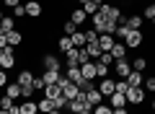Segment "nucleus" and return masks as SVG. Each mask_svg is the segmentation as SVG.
Instances as JSON below:
<instances>
[{"label": "nucleus", "mask_w": 155, "mask_h": 114, "mask_svg": "<svg viewBox=\"0 0 155 114\" xmlns=\"http://www.w3.org/2000/svg\"><path fill=\"white\" fill-rule=\"evenodd\" d=\"M65 75L70 78V81L75 83V86H78V81L83 78V73H80V67H67V73H65Z\"/></svg>", "instance_id": "cd10ccee"}, {"label": "nucleus", "mask_w": 155, "mask_h": 114, "mask_svg": "<svg viewBox=\"0 0 155 114\" xmlns=\"http://www.w3.org/2000/svg\"><path fill=\"white\" fill-rule=\"evenodd\" d=\"M109 75V65H104V62H96V78H106Z\"/></svg>", "instance_id": "c756f323"}, {"label": "nucleus", "mask_w": 155, "mask_h": 114, "mask_svg": "<svg viewBox=\"0 0 155 114\" xmlns=\"http://www.w3.org/2000/svg\"><path fill=\"white\" fill-rule=\"evenodd\" d=\"M5 93H8L11 98H21V86H18L16 81H13V83H8V86H5Z\"/></svg>", "instance_id": "a878e982"}, {"label": "nucleus", "mask_w": 155, "mask_h": 114, "mask_svg": "<svg viewBox=\"0 0 155 114\" xmlns=\"http://www.w3.org/2000/svg\"><path fill=\"white\" fill-rule=\"evenodd\" d=\"M0 114H11V112H8V109H0Z\"/></svg>", "instance_id": "a18cd8bd"}, {"label": "nucleus", "mask_w": 155, "mask_h": 114, "mask_svg": "<svg viewBox=\"0 0 155 114\" xmlns=\"http://www.w3.org/2000/svg\"><path fill=\"white\" fill-rule=\"evenodd\" d=\"M41 67H44V70H60L62 73V60L60 57H57V54H44V57H41Z\"/></svg>", "instance_id": "7ed1b4c3"}, {"label": "nucleus", "mask_w": 155, "mask_h": 114, "mask_svg": "<svg viewBox=\"0 0 155 114\" xmlns=\"http://www.w3.org/2000/svg\"><path fill=\"white\" fill-rule=\"evenodd\" d=\"M0 21H3V11H0Z\"/></svg>", "instance_id": "49530a36"}, {"label": "nucleus", "mask_w": 155, "mask_h": 114, "mask_svg": "<svg viewBox=\"0 0 155 114\" xmlns=\"http://www.w3.org/2000/svg\"><path fill=\"white\" fill-rule=\"evenodd\" d=\"M153 112H155V101H153Z\"/></svg>", "instance_id": "de8ad7c7"}, {"label": "nucleus", "mask_w": 155, "mask_h": 114, "mask_svg": "<svg viewBox=\"0 0 155 114\" xmlns=\"http://www.w3.org/2000/svg\"><path fill=\"white\" fill-rule=\"evenodd\" d=\"M62 31H65V34H67V36H72V34H75V31H78V26H75V23H72V21H70V18H67V21H65V23H62Z\"/></svg>", "instance_id": "7c9ffc66"}, {"label": "nucleus", "mask_w": 155, "mask_h": 114, "mask_svg": "<svg viewBox=\"0 0 155 114\" xmlns=\"http://www.w3.org/2000/svg\"><path fill=\"white\" fill-rule=\"evenodd\" d=\"M106 104H109L111 109H124V106H127V96H124V93H119V91H114L109 98H106Z\"/></svg>", "instance_id": "39448f33"}, {"label": "nucleus", "mask_w": 155, "mask_h": 114, "mask_svg": "<svg viewBox=\"0 0 155 114\" xmlns=\"http://www.w3.org/2000/svg\"><path fill=\"white\" fill-rule=\"evenodd\" d=\"M142 81H145V75H142V73H137V70H132V73L127 75L129 88H140V86H142Z\"/></svg>", "instance_id": "ddd939ff"}, {"label": "nucleus", "mask_w": 155, "mask_h": 114, "mask_svg": "<svg viewBox=\"0 0 155 114\" xmlns=\"http://www.w3.org/2000/svg\"><path fill=\"white\" fill-rule=\"evenodd\" d=\"M8 83H11V81H8L5 70H0V88H3V86H8Z\"/></svg>", "instance_id": "58836bf2"}, {"label": "nucleus", "mask_w": 155, "mask_h": 114, "mask_svg": "<svg viewBox=\"0 0 155 114\" xmlns=\"http://www.w3.org/2000/svg\"><path fill=\"white\" fill-rule=\"evenodd\" d=\"M18 106H21V114H39V106H36L34 98H26V101L18 104Z\"/></svg>", "instance_id": "2eb2a0df"}, {"label": "nucleus", "mask_w": 155, "mask_h": 114, "mask_svg": "<svg viewBox=\"0 0 155 114\" xmlns=\"http://www.w3.org/2000/svg\"><path fill=\"white\" fill-rule=\"evenodd\" d=\"M85 101L91 104V106H98V104H104V93L98 91V88H91V91H85Z\"/></svg>", "instance_id": "6e6552de"}, {"label": "nucleus", "mask_w": 155, "mask_h": 114, "mask_svg": "<svg viewBox=\"0 0 155 114\" xmlns=\"http://www.w3.org/2000/svg\"><path fill=\"white\" fill-rule=\"evenodd\" d=\"M70 49H72V39L67 36V34L57 39V52H62V54H65V52H70Z\"/></svg>", "instance_id": "aec40b11"}, {"label": "nucleus", "mask_w": 155, "mask_h": 114, "mask_svg": "<svg viewBox=\"0 0 155 114\" xmlns=\"http://www.w3.org/2000/svg\"><path fill=\"white\" fill-rule=\"evenodd\" d=\"M142 42H145L142 31H132V29H129L127 39H124V44H127V49H134V47H140V44H142Z\"/></svg>", "instance_id": "0eeeda50"}, {"label": "nucleus", "mask_w": 155, "mask_h": 114, "mask_svg": "<svg viewBox=\"0 0 155 114\" xmlns=\"http://www.w3.org/2000/svg\"><path fill=\"white\" fill-rule=\"evenodd\" d=\"M13 65H16V47L8 44L5 49H0V67L3 70H11Z\"/></svg>", "instance_id": "f257e3e1"}, {"label": "nucleus", "mask_w": 155, "mask_h": 114, "mask_svg": "<svg viewBox=\"0 0 155 114\" xmlns=\"http://www.w3.org/2000/svg\"><path fill=\"white\" fill-rule=\"evenodd\" d=\"M93 114H114V109L104 101V104H98V106H93Z\"/></svg>", "instance_id": "c85d7f7f"}, {"label": "nucleus", "mask_w": 155, "mask_h": 114, "mask_svg": "<svg viewBox=\"0 0 155 114\" xmlns=\"http://www.w3.org/2000/svg\"><path fill=\"white\" fill-rule=\"evenodd\" d=\"M16 83H18L21 88H23V86H31V83H34V73L28 70V67H23V70L16 75Z\"/></svg>", "instance_id": "9b49d317"}, {"label": "nucleus", "mask_w": 155, "mask_h": 114, "mask_svg": "<svg viewBox=\"0 0 155 114\" xmlns=\"http://www.w3.org/2000/svg\"><path fill=\"white\" fill-rule=\"evenodd\" d=\"M16 29V18L13 16H3V21H0V34H8Z\"/></svg>", "instance_id": "a211bd4d"}, {"label": "nucleus", "mask_w": 155, "mask_h": 114, "mask_svg": "<svg viewBox=\"0 0 155 114\" xmlns=\"http://www.w3.org/2000/svg\"><path fill=\"white\" fill-rule=\"evenodd\" d=\"M60 75H62L60 70H44V73H41V78H44V83H47V86L57 83V78H60Z\"/></svg>", "instance_id": "393cba45"}, {"label": "nucleus", "mask_w": 155, "mask_h": 114, "mask_svg": "<svg viewBox=\"0 0 155 114\" xmlns=\"http://www.w3.org/2000/svg\"><path fill=\"white\" fill-rule=\"evenodd\" d=\"M114 73H116V78H127L129 73H132V62L129 60H116L114 62Z\"/></svg>", "instance_id": "423d86ee"}, {"label": "nucleus", "mask_w": 155, "mask_h": 114, "mask_svg": "<svg viewBox=\"0 0 155 114\" xmlns=\"http://www.w3.org/2000/svg\"><path fill=\"white\" fill-rule=\"evenodd\" d=\"M72 47H85V44H88V39H85V31H80V29H78L75 34H72Z\"/></svg>", "instance_id": "5701e85b"}, {"label": "nucleus", "mask_w": 155, "mask_h": 114, "mask_svg": "<svg viewBox=\"0 0 155 114\" xmlns=\"http://www.w3.org/2000/svg\"><path fill=\"white\" fill-rule=\"evenodd\" d=\"M0 70H3V67H0Z\"/></svg>", "instance_id": "8fccbe9b"}, {"label": "nucleus", "mask_w": 155, "mask_h": 114, "mask_svg": "<svg viewBox=\"0 0 155 114\" xmlns=\"http://www.w3.org/2000/svg\"><path fill=\"white\" fill-rule=\"evenodd\" d=\"M132 70L145 73V70H147V60H145V57H134V60H132Z\"/></svg>", "instance_id": "bb28decb"}, {"label": "nucleus", "mask_w": 155, "mask_h": 114, "mask_svg": "<svg viewBox=\"0 0 155 114\" xmlns=\"http://www.w3.org/2000/svg\"><path fill=\"white\" fill-rule=\"evenodd\" d=\"M80 73H83V78L93 81V78H96V60H91V62H85V65H80Z\"/></svg>", "instance_id": "4468645a"}, {"label": "nucleus", "mask_w": 155, "mask_h": 114, "mask_svg": "<svg viewBox=\"0 0 155 114\" xmlns=\"http://www.w3.org/2000/svg\"><path fill=\"white\" fill-rule=\"evenodd\" d=\"M13 104H16V101H13V98L8 96V93H5V96H0V109H11Z\"/></svg>", "instance_id": "72a5a7b5"}, {"label": "nucleus", "mask_w": 155, "mask_h": 114, "mask_svg": "<svg viewBox=\"0 0 155 114\" xmlns=\"http://www.w3.org/2000/svg\"><path fill=\"white\" fill-rule=\"evenodd\" d=\"M85 18H88V13H85L83 8H75V11L70 13V21L75 23V26H80V23H85Z\"/></svg>", "instance_id": "f3484780"}, {"label": "nucleus", "mask_w": 155, "mask_h": 114, "mask_svg": "<svg viewBox=\"0 0 155 114\" xmlns=\"http://www.w3.org/2000/svg\"><path fill=\"white\" fill-rule=\"evenodd\" d=\"M23 8H26V18H39L41 16V3L39 0H28Z\"/></svg>", "instance_id": "1a4fd4ad"}, {"label": "nucleus", "mask_w": 155, "mask_h": 114, "mask_svg": "<svg viewBox=\"0 0 155 114\" xmlns=\"http://www.w3.org/2000/svg\"><path fill=\"white\" fill-rule=\"evenodd\" d=\"M142 18H150V21H155V3H150V5L142 11Z\"/></svg>", "instance_id": "473e14b6"}, {"label": "nucleus", "mask_w": 155, "mask_h": 114, "mask_svg": "<svg viewBox=\"0 0 155 114\" xmlns=\"http://www.w3.org/2000/svg\"><path fill=\"white\" fill-rule=\"evenodd\" d=\"M96 62H104V65H114V57H111V52H101V57H98V60H96Z\"/></svg>", "instance_id": "2f4dec72"}, {"label": "nucleus", "mask_w": 155, "mask_h": 114, "mask_svg": "<svg viewBox=\"0 0 155 114\" xmlns=\"http://www.w3.org/2000/svg\"><path fill=\"white\" fill-rule=\"evenodd\" d=\"M85 39H88V42H96V39H98V31H96V29H91V31H85Z\"/></svg>", "instance_id": "4c0bfd02"}, {"label": "nucleus", "mask_w": 155, "mask_h": 114, "mask_svg": "<svg viewBox=\"0 0 155 114\" xmlns=\"http://www.w3.org/2000/svg\"><path fill=\"white\" fill-rule=\"evenodd\" d=\"M153 29H155V21H153Z\"/></svg>", "instance_id": "09e8293b"}, {"label": "nucleus", "mask_w": 155, "mask_h": 114, "mask_svg": "<svg viewBox=\"0 0 155 114\" xmlns=\"http://www.w3.org/2000/svg\"><path fill=\"white\" fill-rule=\"evenodd\" d=\"M36 106H39V112H41V114H49V112H54V101H52V98H39V101H36Z\"/></svg>", "instance_id": "dca6fc26"}, {"label": "nucleus", "mask_w": 155, "mask_h": 114, "mask_svg": "<svg viewBox=\"0 0 155 114\" xmlns=\"http://www.w3.org/2000/svg\"><path fill=\"white\" fill-rule=\"evenodd\" d=\"M124 96H127V104H134V106H142V101L147 98V91H145V88L140 86V88H129V91L124 93Z\"/></svg>", "instance_id": "f03ea898"}, {"label": "nucleus", "mask_w": 155, "mask_h": 114, "mask_svg": "<svg viewBox=\"0 0 155 114\" xmlns=\"http://www.w3.org/2000/svg\"><path fill=\"white\" fill-rule=\"evenodd\" d=\"M8 8H16V5H21V0H3Z\"/></svg>", "instance_id": "ea45409f"}, {"label": "nucleus", "mask_w": 155, "mask_h": 114, "mask_svg": "<svg viewBox=\"0 0 155 114\" xmlns=\"http://www.w3.org/2000/svg\"><path fill=\"white\" fill-rule=\"evenodd\" d=\"M153 114H155V112H153Z\"/></svg>", "instance_id": "3c124183"}, {"label": "nucleus", "mask_w": 155, "mask_h": 114, "mask_svg": "<svg viewBox=\"0 0 155 114\" xmlns=\"http://www.w3.org/2000/svg\"><path fill=\"white\" fill-rule=\"evenodd\" d=\"M8 47V36H5V34H0V49H5Z\"/></svg>", "instance_id": "a19ab883"}, {"label": "nucleus", "mask_w": 155, "mask_h": 114, "mask_svg": "<svg viewBox=\"0 0 155 114\" xmlns=\"http://www.w3.org/2000/svg\"><path fill=\"white\" fill-rule=\"evenodd\" d=\"M60 93H62V88L57 86V83H52V86H44V96H47V98H52V101H54Z\"/></svg>", "instance_id": "b1692460"}, {"label": "nucleus", "mask_w": 155, "mask_h": 114, "mask_svg": "<svg viewBox=\"0 0 155 114\" xmlns=\"http://www.w3.org/2000/svg\"><path fill=\"white\" fill-rule=\"evenodd\" d=\"M96 88H98V91L104 93V98H109L111 93L116 91V78H109V75H106V78H101V83H98Z\"/></svg>", "instance_id": "20e7f679"}, {"label": "nucleus", "mask_w": 155, "mask_h": 114, "mask_svg": "<svg viewBox=\"0 0 155 114\" xmlns=\"http://www.w3.org/2000/svg\"><path fill=\"white\" fill-rule=\"evenodd\" d=\"M111 57L116 60H127V44L124 42H114V47H111Z\"/></svg>", "instance_id": "9d476101"}, {"label": "nucleus", "mask_w": 155, "mask_h": 114, "mask_svg": "<svg viewBox=\"0 0 155 114\" xmlns=\"http://www.w3.org/2000/svg\"><path fill=\"white\" fill-rule=\"evenodd\" d=\"M142 16H127V29H132V31H142Z\"/></svg>", "instance_id": "412c9836"}, {"label": "nucleus", "mask_w": 155, "mask_h": 114, "mask_svg": "<svg viewBox=\"0 0 155 114\" xmlns=\"http://www.w3.org/2000/svg\"><path fill=\"white\" fill-rule=\"evenodd\" d=\"M31 86H34V91H44V86H47V83H44V78H41V75H34V83H31Z\"/></svg>", "instance_id": "f704fd0d"}, {"label": "nucleus", "mask_w": 155, "mask_h": 114, "mask_svg": "<svg viewBox=\"0 0 155 114\" xmlns=\"http://www.w3.org/2000/svg\"><path fill=\"white\" fill-rule=\"evenodd\" d=\"M85 49H88V57H91V60H98V57H101V44H98V39H96V42H88V44H85Z\"/></svg>", "instance_id": "6ab92c4d"}, {"label": "nucleus", "mask_w": 155, "mask_h": 114, "mask_svg": "<svg viewBox=\"0 0 155 114\" xmlns=\"http://www.w3.org/2000/svg\"><path fill=\"white\" fill-rule=\"evenodd\" d=\"M49 114H62V109H54V112H49Z\"/></svg>", "instance_id": "c03bdc74"}, {"label": "nucleus", "mask_w": 155, "mask_h": 114, "mask_svg": "<svg viewBox=\"0 0 155 114\" xmlns=\"http://www.w3.org/2000/svg\"><path fill=\"white\" fill-rule=\"evenodd\" d=\"M114 34H98V44H101V52H111V47H114Z\"/></svg>", "instance_id": "f8f14e48"}, {"label": "nucleus", "mask_w": 155, "mask_h": 114, "mask_svg": "<svg viewBox=\"0 0 155 114\" xmlns=\"http://www.w3.org/2000/svg\"><path fill=\"white\" fill-rule=\"evenodd\" d=\"M114 114H129V112H127V106H124V109H114Z\"/></svg>", "instance_id": "79ce46f5"}, {"label": "nucleus", "mask_w": 155, "mask_h": 114, "mask_svg": "<svg viewBox=\"0 0 155 114\" xmlns=\"http://www.w3.org/2000/svg\"><path fill=\"white\" fill-rule=\"evenodd\" d=\"M142 86H145V91H150V93H153V91H155V78H145V81H142Z\"/></svg>", "instance_id": "c9c22d12"}, {"label": "nucleus", "mask_w": 155, "mask_h": 114, "mask_svg": "<svg viewBox=\"0 0 155 114\" xmlns=\"http://www.w3.org/2000/svg\"><path fill=\"white\" fill-rule=\"evenodd\" d=\"M5 36H8V44H11V47H18V44L23 42V34L18 31V29H13V31H8Z\"/></svg>", "instance_id": "4be33fe9"}, {"label": "nucleus", "mask_w": 155, "mask_h": 114, "mask_svg": "<svg viewBox=\"0 0 155 114\" xmlns=\"http://www.w3.org/2000/svg\"><path fill=\"white\" fill-rule=\"evenodd\" d=\"M13 18H26V8H23V5H16V8H13Z\"/></svg>", "instance_id": "e433bc0d"}, {"label": "nucleus", "mask_w": 155, "mask_h": 114, "mask_svg": "<svg viewBox=\"0 0 155 114\" xmlns=\"http://www.w3.org/2000/svg\"><path fill=\"white\" fill-rule=\"evenodd\" d=\"M93 3H96V5H98V8H101V5H104V3H106V0H93Z\"/></svg>", "instance_id": "37998d69"}]
</instances>
